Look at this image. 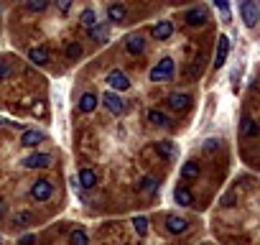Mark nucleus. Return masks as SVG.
I'll return each mask as SVG.
<instances>
[{"instance_id": "obj_1", "label": "nucleus", "mask_w": 260, "mask_h": 245, "mask_svg": "<svg viewBox=\"0 0 260 245\" xmlns=\"http://www.w3.org/2000/svg\"><path fill=\"white\" fill-rule=\"evenodd\" d=\"M240 15H242V23H245V26H248V28H255V26H258V3H255V0H242Z\"/></svg>"}, {"instance_id": "obj_2", "label": "nucleus", "mask_w": 260, "mask_h": 245, "mask_svg": "<svg viewBox=\"0 0 260 245\" xmlns=\"http://www.w3.org/2000/svg\"><path fill=\"white\" fill-rule=\"evenodd\" d=\"M51 194H54V184L49 179H38L34 187H31V197H34L36 202H46Z\"/></svg>"}, {"instance_id": "obj_3", "label": "nucleus", "mask_w": 260, "mask_h": 245, "mask_svg": "<svg viewBox=\"0 0 260 245\" xmlns=\"http://www.w3.org/2000/svg\"><path fill=\"white\" fill-rule=\"evenodd\" d=\"M207 21H209V10H207L204 5H196V8H191V10L186 13V26H191V28L204 26Z\"/></svg>"}, {"instance_id": "obj_4", "label": "nucleus", "mask_w": 260, "mask_h": 245, "mask_svg": "<svg viewBox=\"0 0 260 245\" xmlns=\"http://www.w3.org/2000/svg\"><path fill=\"white\" fill-rule=\"evenodd\" d=\"M227 54H229V39H227V36H220V39H217V51H214V69L224 67Z\"/></svg>"}, {"instance_id": "obj_5", "label": "nucleus", "mask_w": 260, "mask_h": 245, "mask_svg": "<svg viewBox=\"0 0 260 245\" xmlns=\"http://www.w3.org/2000/svg\"><path fill=\"white\" fill-rule=\"evenodd\" d=\"M107 84H110L112 89H117V92H125L128 87H130V80L125 74H122L120 69H112L110 74H107Z\"/></svg>"}, {"instance_id": "obj_6", "label": "nucleus", "mask_w": 260, "mask_h": 245, "mask_svg": "<svg viewBox=\"0 0 260 245\" xmlns=\"http://www.w3.org/2000/svg\"><path fill=\"white\" fill-rule=\"evenodd\" d=\"M23 166L26 168H46V166H51V156L49 153H31V156L23 159Z\"/></svg>"}, {"instance_id": "obj_7", "label": "nucleus", "mask_w": 260, "mask_h": 245, "mask_svg": "<svg viewBox=\"0 0 260 245\" xmlns=\"http://www.w3.org/2000/svg\"><path fill=\"white\" fill-rule=\"evenodd\" d=\"M186 227H189V222L184 220V217H179V214H168V217H166V230H168L171 235L186 233Z\"/></svg>"}, {"instance_id": "obj_8", "label": "nucleus", "mask_w": 260, "mask_h": 245, "mask_svg": "<svg viewBox=\"0 0 260 245\" xmlns=\"http://www.w3.org/2000/svg\"><path fill=\"white\" fill-rule=\"evenodd\" d=\"M102 102L107 105V110L115 113V115H120L122 110H125V100H122L120 95H115V92H107V95L102 97Z\"/></svg>"}, {"instance_id": "obj_9", "label": "nucleus", "mask_w": 260, "mask_h": 245, "mask_svg": "<svg viewBox=\"0 0 260 245\" xmlns=\"http://www.w3.org/2000/svg\"><path fill=\"white\" fill-rule=\"evenodd\" d=\"M43 141H46V133H41V130H23V138H21V143L26 148H36Z\"/></svg>"}, {"instance_id": "obj_10", "label": "nucleus", "mask_w": 260, "mask_h": 245, "mask_svg": "<svg viewBox=\"0 0 260 245\" xmlns=\"http://www.w3.org/2000/svg\"><path fill=\"white\" fill-rule=\"evenodd\" d=\"M125 49H128V54H133V56L143 54V49H146V41H143V36H141V34H133V36H128V41H125Z\"/></svg>"}, {"instance_id": "obj_11", "label": "nucleus", "mask_w": 260, "mask_h": 245, "mask_svg": "<svg viewBox=\"0 0 260 245\" xmlns=\"http://www.w3.org/2000/svg\"><path fill=\"white\" fill-rule=\"evenodd\" d=\"M168 105H171L174 110H189V107H191V97L184 95V92H174V95L168 97Z\"/></svg>"}, {"instance_id": "obj_12", "label": "nucleus", "mask_w": 260, "mask_h": 245, "mask_svg": "<svg viewBox=\"0 0 260 245\" xmlns=\"http://www.w3.org/2000/svg\"><path fill=\"white\" fill-rule=\"evenodd\" d=\"M171 34H174V26H171V21H161V23H156V26H153V39H158V41L171 39Z\"/></svg>"}, {"instance_id": "obj_13", "label": "nucleus", "mask_w": 260, "mask_h": 245, "mask_svg": "<svg viewBox=\"0 0 260 245\" xmlns=\"http://www.w3.org/2000/svg\"><path fill=\"white\" fill-rule=\"evenodd\" d=\"M28 59L34 61V64H49V49L46 46H34V49L28 51Z\"/></svg>"}, {"instance_id": "obj_14", "label": "nucleus", "mask_w": 260, "mask_h": 245, "mask_svg": "<svg viewBox=\"0 0 260 245\" xmlns=\"http://www.w3.org/2000/svg\"><path fill=\"white\" fill-rule=\"evenodd\" d=\"M240 135H245V138H255V135H258V122H255L250 115H242V122H240Z\"/></svg>"}, {"instance_id": "obj_15", "label": "nucleus", "mask_w": 260, "mask_h": 245, "mask_svg": "<svg viewBox=\"0 0 260 245\" xmlns=\"http://www.w3.org/2000/svg\"><path fill=\"white\" fill-rule=\"evenodd\" d=\"M125 15H128V10H125V5H122V3H112L110 8H107V18H110L112 23L125 21Z\"/></svg>"}, {"instance_id": "obj_16", "label": "nucleus", "mask_w": 260, "mask_h": 245, "mask_svg": "<svg viewBox=\"0 0 260 245\" xmlns=\"http://www.w3.org/2000/svg\"><path fill=\"white\" fill-rule=\"evenodd\" d=\"M79 187H82V189L97 187V174L92 171V168H82V171H79Z\"/></svg>"}, {"instance_id": "obj_17", "label": "nucleus", "mask_w": 260, "mask_h": 245, "mask_svg": "<svg viewBox=\"0 0 260 245\" xmlns=\"http://www.w3.org/2000/svg\"><path fill=\"white\" fill-rule=\"evenodd\" d=\"M79 110H82V113L97 110V95H95V92H84L82 100H79Z\"/></svg>"}, {"instance_id": "obj_18", "label": "nucleus", "mask_w": 260, "mask_h": 245, "mask_svg": "<svg viewBox=\"0 0 260 245\" xmlns=\"http://www.w3.org/2000/svg\"><path fill=\"white\" fill-rule=\"evenodd\" d=\"M174 199H176V204H181V207H191L194 204V197H191V192L186 187H179L174 192Z\"/></svg>"}, {"instance_id": "obj_19", "label": "nucleus", "mask_w": 260, "mask_h": 245, "mask_svg": "<svg viewBox=\"0 0 260 245\" xmlns=\"http://www.w3.org/2000/svg\"><path fill=\"white\" fill-rule=\"evenodd\" d=\"M158 153L163 159H168V161H174L179 156V151H176V146L171 141H158Z\"/></svg>"}, {"instance_id": "obj_20", "label": "nucleus", "mask_w": 260, "mask_h": 245, "mask_svg": "<svg viewBox=\"0 0 260 245\" xmlns=\"http://www.w3.org/2000/svg\"><path fill=\"white\" fill-rule=\"evenodd\" d=\"M89 39L105 43L107 39H110V28H107V26H92V28H89Z\"/></svg>"}, {"instance_id": "obj_21", "label": "nucleus", "mask_w": 260, "mask_h": 245, "mask_svg": "<svg viewBox=\"0 0 260 245\" xmlns=\"http://www.w3.org/2000/svg\"><path fill=\"white\" fill-rule=\"evenodd\" d=\"M148 122H150V125H161V128H166V125H168V118H166L161 110H148Z\"/></svg>"}, {"instance_id": "obj_22", "label": "nucleus", "mask_w": 260, "mask_h": 245, "mask_svg": "<svg viewBox=\"0 0 260 245\" xmlns=\"http://www.w3.org/2000/svg\"><path fill=\"white\" fill-rule=\"evenodd\" d=\"M181 179H199V163L189 161L181 166Z\"/></svg>"}, {"instance_id": "obj_23", "label": "nucleus", "mask_w": 260, "mask_h": 245, "mask_svg": "<svg viewBox=\"0 0 260 245\" xmlns=\"http://www.w3.org/2000/svg\"><path fill=\"white\" fill-rule=\"evenodd\" d=\"M79 21H82V26L92 28V26H97V13H95V10H92V8H87V10H82V15H79Z\"/></svg>"}, {"instance_id": "obj_24", "label": "nucleus", "mask_w": 260, "mask_h": 245, "mask_svg": "<svg viewBox=\"0 0 260 245\" xmlns=\"http://www.w3.org/2000/svg\"><path fill=\"white\" fill-rule=\"evenodd\" d=\"M34 222V214L31 212H15V217H13V225H18V227H26Z\"/></svg>"}, {"instance_id": "obj_25", "label": "nucleus", "mask_w": 260, "mask_h": 245, "mask_svg": "<svg viewBox=\"0 0 260 245\" xmlns=\"http://www.w3.org/2000/svg\"><path fill=\"white\" fill-rule=\"evenodd\" d=\"M156 69H158V72H163L166 77H171V74H174V59H168V56H166V59H161V64H158Z\"/></svg>"}, {"instance_id": "obj_26", "label": "nucleus", "mask_w": 260, "mask_h": 245, "mask_svg": "<svg viewBox=\"0 0 260 245\" xmlns=\"http://www.w3.org/2000/svg\"><path fill=\"white\" fill-rule=\"evenodd\" d=\"M133 225H135V230H138V235H141V238L148 233V217H143V214H141V217H135Z\"/></svg>"}, {"instance_id": "obj_27", "label": "nucleus", "mask_w": 260, "mask_h": 245, "mask_svg": "<svg viewBox=\"0 0 260 245\" xmlns=\"http://www.w3.org/2000/svg\"><path fill=\"white\" fill-rule=\"evenodd\" d=\"M69 243H72V245H87V233H84V230H74L72 238H69Z\"/></svg>"}, {"instance_id": "obj_28", "label": "nucleus", "mask_w": 260, "mask_h": 245, "mask_svg": "<svg viewBox=\"0 0 260 245\" xmlns=\"http://www.w3.org/2000/svg\"><path fill=\"white\" fill-rule=\"evenodd\" d=\"M79 56H82V46L76 43V41H74V43H69V46H67V59H72V61H74V59H79Z\"/></svg>"}, {"instance_id": "obj_29", "label": "nucleus", "mask_w": 260, "mask_h": 245, "mask_svg": "<svg viewBox=\"0 0 260 245\" xmlns=\"http://www.w3.org/2000/svg\"><path fill=\"white\" fill-rule=\"evenodd\" d=\"M46 5H49V0H28V10H34V13L46 10Z\"/></svg>"}, {"instance_id": "obj_30", "label": "nucleus", "mask_w": 260, "mask_h": 245, "mask_svg": "<svg viewBox=\"0 0 260 245\" xmlns=\"http://www.w3.org/2000/svg\"><path fill=\"white\" fill-rule=\"evenodd\" d=\"M214 5L222 10V18L229 21V0H214Z\"/></svg>"}, {"instance_id": "obj_31", "label": "nucleus", "mask_w": 260, "mask_h": 245, "mask_svg": "<svg viewBox=\"0 0 260 245\" xmlns=\"http://www.w3.org/2000/svg\"><path fill=\"white\" fill-rule=\"evenodd\" d=\"M141 189H143V192H148V194H150V192H156V179L146 176V179H143V184H141Z\"/></svg>"}, {"instance_id": "obj_32", "label": "nucleus", "mask_w": 260, "mask_h": 245, "mask_svg": "<svg viewBox=\"0 0 260 245\" xmlns=\"http://www.w3.org/2000/svg\"><path fill=\"white\" fill-rule=\"evenodd\" d=\"M166 80H168V77H166L163 72H158L156 67L150 69V82H166Z\"/></svg>"}, {"instance_id": "obj_33", "label": "nucleus", "mask_w": 260, "mask_h": 245, "mask_svg": "<svg viewBox=\"0 0 260 245\" xmlns=\"http://www.w3.org/2000/svg\"><path fill=\"white\" fill-rule=\"evenodd\" d=\"M54 3H56V8H59L61 13H67V10L72 8V0H54Z\"/></svg>"}, {"instance_id": "obj_34", "label": "nucleus", "mask_w": 260, "mask_h": 245, "mask_svg": "<svg viewBox=\"0 0 260 245\" xmlns=\"http://www.w3.org/2000/svg\"><path fill=\"white\" fill-rule=\"evenodd\" d=\"M5 77H10V67L8 61H0V80H5Z\"/></svg>"}, {"instance_id": "obj_35", "label": "nucleus", "mask_w": 260, "mask_h": 245, "mask_svg": "<svg viewBox=\"0 0 260 245\" xmlns=\"http://www.w3.org/2000/svg\"><path fill=\"white\" fill-rule=\"evenodd\" d=\"M34 243H36V235H23L18 240V245H34Z\"/></svg>"}, {"instance_id": "obj_36", "label": "nucleus", "mask_w": 260, "mask_h": 245, "mask_svg": "<svg viewBox=\"0 0 260 245\" xmlns=\"http://www.w3.org/2000/svg\"><path fill=\"white\" fill-rule=\"evenodd\" d=\"M204 148H207V151H214V148H220V141H217V138H209V141L204 143Z\"/></svg>"}, {"instance_id": "obj_37", "label": "nucleus", "mask_w": 260, "mask_h": 245, "mask_svg": "<svg viewBox=\"0 0 260 245\" xmlns=\"http://www.w3.org/2000/svg\"><path fill=\"white\" fill-rule=\"evenodd\" d=\"M5 212V202H0V214H3Z\"/></svg>"}]
</instances>
